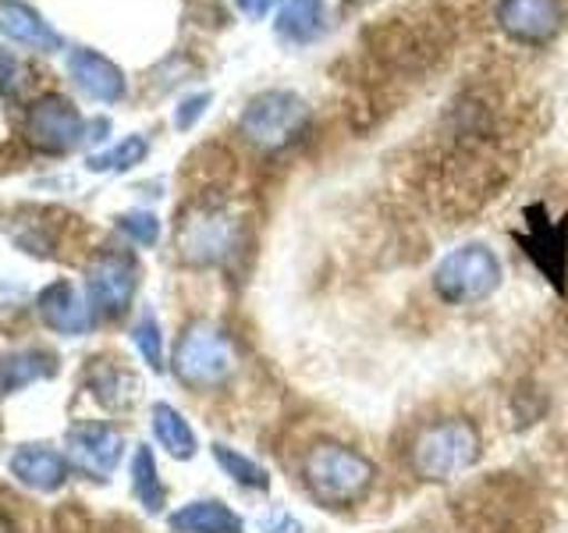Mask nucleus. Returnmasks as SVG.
<instances>
[{
  "instance_id": "f257e3e1",
  "label": "nucleus",
  "mask_w": 568,
  "mask_h": 533,
  "mask_svg": "<svg viewBox=\"0 0 568 533\" xmlns=\"http://www.w3.org/2000/svg\"><path fill=\"white\" fill-rule=\"evenodd\" d=\"M302 480L310 494L327 509H348L373 487L377 466L363 455L337 441H320L302 459Z\"/></svg>"
},
{
  "instance_id": "f03ea898",
  "label": "nucleus",
  "mask_w": 568,
  "mask_h": 533,
  "mask_svg": "<svg viewBox=\"0 0 568 533\" xmlns=\"http://www.w3.org/2000/svg\"><path fill=\"white\" fill-rule=\"evenodd\" d=\"M484 452L479 431L469 420H440L413 441V473L430 484H444L455 480L458 473L473 470Z\"/></svg>"
},
{
  "instance_id": "7ed1b4c3",
  "label": "nucleus",
  "mask_w": 568,
  "mask_h": 533,
  "mask_svg": "<svg viewBox=\"0 0 568 533\" xmlns=\"http://www.w3.org/2000/svg\"><path fill=\"white\" fill-rule=\"evenodd\" d=\"M239 245V218L221 203H192L174 228V249L189 266H217Z\"/></svg>"
},
{
  "instance_id": "20e7f679",
  "label": "nucleus",
  "mask_w": 568,
  "mask_h": 533,
  "mask_svg": "<svg viewBox=\"0 0 568 533\" xmlns=\"http://www.w3.org/2000/svg\"><path fill=\"white\" fill-rule=\"evenodd\" d=\"M174 373L189 388H217L235 373V345L217 324H192L174 349Z\"/></svg>"
},
{
  "instance_id": "39448f33",
  "label": "nucleus",
  "mask_w": 568,
  "mask_h": 533,
  "mask_svg": "<svg viewBox=\"0 0 568 533\" xmlns=\"http://www.w3.org/2000/svg\"><path fill=\"white\" fill-rule=\"evenodd\" d=\"M310 124V107L288 89H266V93L248 100L239 118V132L260 150H281L298 139Z\"/></svg>"
},
{
  "instance_id": "423d86ee",
  "label": "nucleus",
  "mask_w": 568,
  "mask_h": 533,
  "mask_svg": "<svg viewBox=\"0 0 568 533\" xmlns=\"http://www.w3.org/2000/svg\"><path fill=\"white\" fill-rule=\"evenodd\" d=\"M497 284H501V260L479 242L452 249L434 271V292L444 302H452V306H466V302L487 299Z\"/></svg>"
},
{
  "instance_id": "0eeeda50",
  "label": "nucleus",
  "mask_w": 568,
  "mask_h": 533,
  "mask_svg": "<svg viewBox=\"0 0 568 533\" xmlns=\"http://www.w3.org/2000/svg\"><path fill=\"white\" fill-rule=\"evenodd\" d=\"M494 22L511 43L547 47L565 29V0H494Z\"/></svg>"
},
{
  "instance_id": "6e6552de",
  "label": "nucleus",
  "mask_w": 568,
  "mask_h": 533,
  "mask_svg": "<svg viewBox=\"0 0 568 533\" xmlns=\"http://www.w3.org/2000/svg\"><path fill=\"white\" fill-rule=\"evenodd\" d=\"M139 289V266L129 253H100L85 266V295L100 316H124Z\"/></svg>"
},
{
  "instance_id": "1a4fd4ad",
  "label": "nucleus",
  "mask_w": 568,
  "mask_h": 533,
  "mask_svg": "<svg viewBox=\"0 0 568 533\" xmlns=\"http://www.w3.org/2000/svg\"><path fill=\"white\" fill-rule=\"evenodd\" d=\"M26 135L43 153H68L85 139V121L64 97H43L29 107Z\"/></svg>"
},
{
  "instance_id": "9d476101",
  "label": "nucleus",
  "mask_w": 568,
  "mask_h": 533,
  "mask_svg": "<svg viewBox=\"0 0 568 533\" xmlns=\"http://www.w3.org/2000/svg\"><path fill=\"white\" fill-rule=\"evenodd\" d=\"M64 455L75 470L106 480L124 455V438L106 423H79L64 434Z\"/></svg>"
},
{
  "instance_id": "9b49d317",
  "label": "nucleus",
  "mask_w": 568,
  "mask_h": 533,
  "mask_svg": "<svg viewBox=\"0 0 568 533\" xmlns=\"http://www.w3.org/2000/svg\"><path fill=\"white\" fill-rule=\"evenodd\" d=\"M36 310H40L43 324L58 334H68V338H79L93 328V302L89 295H82L71 281H53L40 292L36 299Z\"/></svg>"
},
{
  "instance_id": "f8f14e48",
  "label": "nucleus",
  "mask_w": 568,
  "mask_h": 533,
  "mask_svg": "<svg viewBox=\"0 0 568 533\" xmlns=\"http://www.w3.org/2000/svg\"><path fill=\"white\" fill-rule=\"evenodd\" d=\"M11 476H18V484H26L32 491H61L68 480V455L47 449V444H22L11 455Z\"/></svg>"
},
{
  "instance_id": "ddd939ff",
  "label": "nucleus",
  "mask_w": 568,
  "mask_h": 533,
  "mask_svg": "<svg viewBox=\"0 0 568 533\" xmlns=\"http://www.w3.org/2000/svg\"><path fill=\"white\" fill-rule=\"evenodd\" d=\"M68 71L79 82L85 97H93L100 103H114L124 97V76L114 61H106L97 50H71L68 53Z\"/></svg>"
},
{
  "instance_id": "4468645a",
  "label": "nucleus",
  "mask_w": 568,
  "mask_h": 533,
  "mask_svg": "<svg viewBox=\"0 0 568 533\" xmlns=\"http://www.w3.org/2000/svg\"><path fill=\"white\" fill-rule=\"evenodd\" d=\"M0 32L11 36L14 43H26L32 50H61V32H53L40 11H32L22 0H0Z\"/></svg>"
},
{
  "instance_id": "2eb2a0df",
  "label": "nucleus",
  "mask_w": 568,
  "mask_h": 533,
  "mask_svg": "<svg viewBox=\"0 0 568 533\" xmlns=\"http://www.w3.org/2000/svg\"><path fill=\"white\" fill-rule=\"evenodd\" d=\"M168 526L174 533H242L245 530L242 515L231 512L224 502H213V497H206V502H189L178 512H171Z\"/></svg>"
},
{
  "instance_id": "dca6fc26",
  "label": "nucleus",
  "mask_w": 568,
  "mask_h": 533,
  "mask_svg": "<svg viewBox=\"0 0 568 533\" xmlns=\"http://www.w3.org/2000/svg\"><path fill=\"white\" fill-rule=\"evenodd\" d=\"M53 373H58V360L47 349L11 352L0 360V395H11V391H22L36 381H47Z\"/></svg>"
},
{
  "instance_id": "f3484780",
  "label": "nucleus",
  "mask_w": 568,
  "mask_h": 533,
  "mask_svg": "<svg viewBox=\"0 0 568 533\" xmlns=\"http://www.w3.org/2000/svg\"><path fill=\"white\" fill-rule=\"evenodd\" d=\"M324 26V0H281L277 32L292 43H306Z\"/></svg>"
},
{
  "instance_id": "a211bd4d",
  "label": "nucleus",
  "mask_w": 568,
  "mask_h": 533,
  "mask_svg": "<svg viewBox=\"0 0 568 533\" xmlns=\"http://www.w3.org/2000/svg\"><path fill=\"white\" fill-rule=\"evenodd\" d=\"M153 434L174 459H192L195 455V434H192L189 420L168 402L153 405Z\"/></svg>"
},
{
  "instance_id": "6ab92c4d",
  "label": "nucleus",
  "mask_w": 568,
  "mask_h": 533,
  "mask_svg": "<svg viewBox=\"0 0 568 533\" xmlns=\"http://www.w3.org/2000/svg\"><path fill=\"white\" fill-rule=\"evenodd\" d=\"M132 487H135V497L139 505L146 512H160L168 502V491L160 484V473H156V459L150 452V444H139L135 449V459H132Z\"/></svg>"
},
{
  "instance_id": "aec40b11",
  "label": "nucleus",
  "mask_w": 568,
  "mask_h": 533,
  "mask_svg": "<svg viewBox=\"0 0 568 533\" xmlns=\"http://www.w3.org/2000/svg\"><path fill=\"white\" fill-rule=\"evenodd\" d=\"M523 245L526 253L537 260L540 271L558 284V274H555V263H550V253H555L561 263H565V224H555L550 228L547 221H532V235H523Z\"/></svg>"
},
{
  "instance_id": "412c9836",
  "label": "nucleus",
  "mask_w": 568,
  "mask_h": 533,
  "mask_svg": "<svg viewBox=\"0 0 568 533\" xmlns=\"http://www.w3.org/2000/svg\"><path fill=\"white\" fill-rule=\"evenodd\" d=\"M213 459H217V466L235 480V484L242 487H253V491H266L271 487V476H266V470L260 466V462H253L248 455L235 452V449H227V444H213Z\"/></svg>"
},
{
  "instance_id": "4be33fe9",
  "label": "nucleus",
  "mask_w": 568,
  "mask_h": 533,
  "mask_svg": "<svg viewBox=\"0 0 568 533\" xmlns=\"http://www.w3.org/2000/svg\"><path fill=\"white\" fill-rule=\"evenodd\" d=\"M146 153H150V142L142 135H129V139H121L114 150L89 157V171H129V168L142 164Z\"/></svg>"
},
{
  "instance_id": "5701e85b",
  "label": "nucleus",
  "mask_w": 568,
  "mask_h": 533,
  "mask_svg": "<svg viewBox=\"0 0 568 533\" xmlns=\"http://www.w3.org/2000/svg\"><path fill=\"white\" fill-rule=\"evenodd\" d=\"M132 342H135V349H139V355L146 360V366L153 370V373H160L164 370V334H160V324H156V316H142L139 324H135V331H132Z\"/></svg>"
},
{
  "instance_id": "b1692460",
  "label": "nucleus",
  "mask_w": 568,
  "mask_h": 533,
  "mask_svg": "<svg viewBox=\"0 0 568 533\" xmlns=\"http://www.w3.org/2000/svg\"><path fill=\"white\" fill-rule=\"evenodd\" d=\"M118 228L129 235L135 245H156V239H160V221L153 218V213H142V210H135V213H121L118 218Z\"/></svg>"
},
{
  "instance_id": "393cba45",
  "label": "nucleus",
  "mask_w": 568,
  "mask_h": 533,
  "mask_svg": "<svg viewBox=\"0 0 568 533\" xmlns=\"http://www.w3.org/2000/svg\"><path fill=\"white\" fill-rule=\"evenodd\" d=\"M210 107V93H200V97H189L182 107H178V114H174V124L178 129H192L195 118H203V111Z\"/></svg>"
},
{
  "instance_id": "a878e982",
  "label": "nucleus",
  "mask_w": 568,
  "mask_h": 533,
  "mask_svg": "<svg viewBox=\"0 0 568 533\" xmlns=\"http://www.w3.org/2000/svg\"><path fill=\"white\" fill-rule=\"evenodd\" d=\"M14 86H18V61L0 50V93H11Z\"/></svg>"
},
{
  "instance_id": "bb28decb",
  "label": "nucleus",
  "mask_w": 568,
  "mask_h": 533,
  "mask_svg": "<svg viewBox=\"0 0 568 533\" xmlns=\"http://www.w3.org/2000/svg\"><path fill=\"white\" fill-rule=\"evenodd\" d=\"M263 533H302V523L292 520L288 512H277L274 520H266V523H263Z\"/></svg>"
},
{
  "instance_id": "cd10ccee",
  "label": "nucleus",
  "mask_w": 568,
  "mask_h": 533,
  "mask_svg": "<svg viewBox=\"0 0 568 533\" xmlns=\"http://www.w3.org/2000/svg\"><path fill=\"white\" fill-rule=\"evenodd\" d=\"M235 4H239L248 18H263L266 11H271L274 0H235Z\"/></svg>"
},
{
  "instance_id": "c85d7f7f",
  "label": "nucleus",
  "mask_w": 568,
  "mask_h": 533,
  "mask_svg": "<svg viewBox=\"0 0 568 533\" xmlns=\"http://www.w3.org/2000/svg\"><path fill=\"white\" fill-rule=\"evenodd\" d=\"M0 533H14V523L8 520V515H4V512H0Z\"/></svg>"
},
{
  "instance_id": "c756f323",
  "label": "nucleus",
  "mask_w": 568,
  "mask_h": 533,
  "mask_svg": "<svg viewBox=\"0 0 568 533\" xmlns=\"http://www.w3.org/2000/svg\"><path fill=\"white\" fill-rule=\"evenodd\" d=\"M0 434H4V423H0Z\"/></svg>"
}]
</instances>
